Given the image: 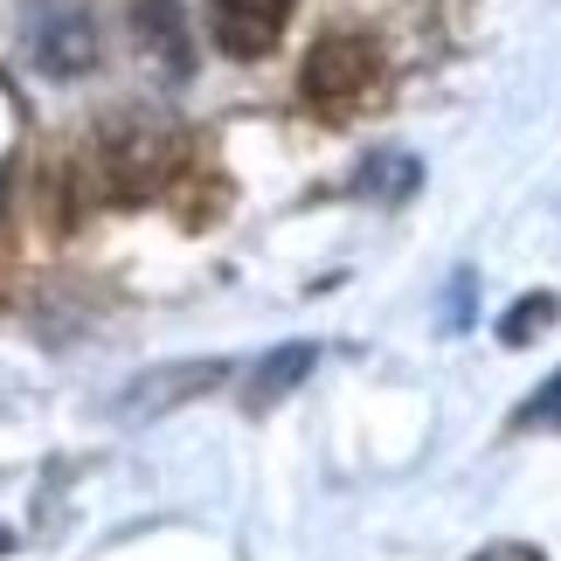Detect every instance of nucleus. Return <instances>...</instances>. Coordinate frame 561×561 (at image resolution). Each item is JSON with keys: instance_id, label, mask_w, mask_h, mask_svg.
I'll return each instance as SVG.
<instances>
[{"instance_id": "f257e3e1", "label": "nucleus", "mask_w": 561, "mask_h": 561, "mask_svg": "<svg viewBox=\"0 0 561 561\" xmlns=\"http://www.w3.org/2000/svg\"><path fill=\"white\" fill-rule=\"evenodd\" d=\"M21 35H28L35 70H49V77H83L98 62V21L83 0H28Z\"/></svg>"}, {"instance_id": "f03ea898", "label": "nucleus", "mask_w": 561, "mask_h": 561, "mask_svg": "<svg viewBox=\"0 0 561 561\" xmlns=\"http://www.w3.org/2000/svg\"><path fill=\"white\" fill-rule=\"evenodd\" d=\"M291 21V0H208V35L215 49L236 56V62H256L277 49V35H285Z\"/></svg>"}, {"instance_id": "7ed1b4c3", "label": "nucleus", "mask_w": 561, "mask_h": 561, "mask_svg": "<svg viewBox=\"0 0 561 561\" xmlns=\"http://www.w3.org/2000/svg\"><path fill=\"white\" fill-rule=\"evenodd\" d=\"M375 83V49L368 42H327L312 62H306V98L319 104V112H347V104Z\"/></svg>"}, {"instance_id": "20e7f679", "label": "nucleus", "mask_w": 561, "mask_h": 561, "mask_svg": "<svg viewBox=\"0 0 561 561\" xmlns=\"http://www.w3.org/2000/svg\"><path fill=\"white\" fill-rule=\"evenodd\" d=\"M298 375H312V340H291V347H277L264 368L250 375V409H264V402H277V396H291V381Z\"/></svg>"}, {"instance_id": "39448f33", "label": "nucleus", "mask_w": 561, "mask_h": 561, "mask_svg": "<svg viewBox=\"0 0 561 561\" xmlns=\"http://www.w3.org/2000/svg\"><path fill=\"white\" fill-rule=\"evenodd\" d=\"M548 319H554V298H520V306L506 312V340H513V347H527L534 327H548Z\"/></svg>"}, {"instance_id": "423d86ee", "label": "nucleus", "mask_w": 561, "mask_h": 561, "mask_svg": "<svg viewBox=\"0 0 561 561\" xmlns=\"http://www.w3.org/2000/svg\"><path fill=\"white\" fill-rule=\"evenodd\" d=\"M513 423H520V430H561V375H554V381H548V388H541V396H534Z\"/></svg>"}, {"instance_id": "0eeeda50", "label": "nucleus", "mask_w": 561, "mask_h": 561, "mask_svg": "<svg viewBox=\"0 0 561 561\" xmlns=\"http://www.w3.org/2000/svg\"><path fill=\"white\" fill-rule=\"evenodd\" d=\"M479 561H541V548H520V541H500V548H485Z\"/></svg>"}]
</instances>
